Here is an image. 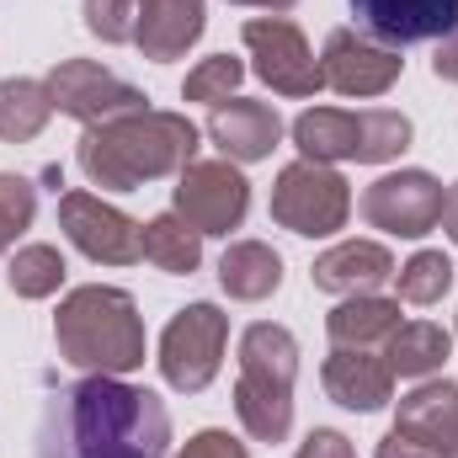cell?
I'll use <instances>...</instances> for the list:
<instances>
[{"mask_svg":"<svg viewBox=\"0 0 458 458\" xmlns=\"http://www.w3.org/2000/svg\"><path fill=\"white\" fill-rule=\"evenodd\" d=\"M38 458H171V411L144 384L86 373L43 405Z\"/></svg>","mask_w":458,"mask_h":458,"instance_id":"cell-1","label":"cell"},{"mask_svg":"<svg viewBox=\"0 0 458 458\" xmlns=\"http://www.w3.org/2000/svg\"><path fill=\"white\" fill-rule=\"evenodd\" d=\"M198 123L187 113H128L81 133V171L102 192H139L144 182L182 176L198 160Z\"/></svg>","mask_w":458,"mask_h":458,"instance_id":"cell-2","label":"cell"},{"mask_svg":"<svg viewBox=\"0 0 458 458\" xmlns=\"http://www.w3.org/2000/svg\"><path fill=\"white\" fill-rule=\"evenodd\" d=\"M54 342L70 368L123 378V373L144 368V315H139L133 293L107 288V283H86L59 304Z\"/></svg>","mask_w":458,"mask_h":458,"instance_id":"cell-3","label":"cell"},{"mask_svg":"<svg viewBox=\"0 0 458 458\" xmlns=\"http://www.w3.org/2000/svg\"><path fill=\"white\" fill-rule=\"evenodd\" d=\"M293 378H299V342L288 326L256 320L240 336V378H234V416L245 437L283 443L293 432Z\"/></svg>","mask_w":458,"mask_h":458,"instance_id":"cell-4","label":"cell"},{"mask_svg":"<svg viewBox=\"0 0 458 458\" xmlns=\"http://www.w3.org/2000/svg\"><path fill=\"white\" fill-rule=\"evenodd\" d=\"M293 144L304 160H320V165H342V160L384 165L411 149V117L389 107H368V113L310 107L293 117Z\"/></svg>","mask_w":458,"mask_h":458,"instance_id":"cell-5","label":"cell"},{"mask_svg":"<svg viewBox=\"0 0 458 458\" xmlns=\"http://www.w3.org/2000/svg\"><path fill=\"white\" fill-rule=\"evenodd\" d=\"M352 219V187L336 165H320V160H293L277 171V187H272V225L293 229L304 240H320V234H336Z\"/></svg>","mask_w":458,"mask_h":458,"instance_id":"cell-6","label":"cell"},{"mask_svg":"<svg viewBox=\"0 0 458 458\" xmlns=\"http://www.w3.org/2000/svg\"><path fill=\"white\" fill-rule=\"evenodd\" d=\"M225 342H229V315L219 304H187L171 315L165 336H160V373L176 394H203L219 368H225Z\"/></svg>","mask_w":458,"mask_h":458,"instance_id":"cell-7","label":"cell"},{"mask_svg":"<svg viewBox=\"0 0 458 458\" xmlns=\"http://www.w3.org/2000/svg\"><path fill=\"white\" fill-rule=\"evenodd\" d=\"M171 208L198 234H229L250 214V182L234 160H192L171 187Z\"/></svg>","mask_w":458,"mask_h":458,"instance_id":"cell-8","label":"cell"},{"mask_svg":"<svg viewBox=\"0 0 458 458\" xmlns=\"http://www.w3.org/2000/svg\"><path fill=\"white\" fill-rule=\"evenodd\" d=\"M59 229L97 267H133V261H144V225L128 219L113 203H102L97 192H64L59 198Z\"/></svg>","mask_w":458,"mask_h":458,"instance_id":"cell-9","label":"cell"},{"mask_svg":"<svg viewBox=\"0 0 458 458\" xmlns=\"http://www.w3.org/2000/svg\"><path fill=\"white\" fill-rule=\"evenodd\" d=\"M250 59H256V75L277 91V97H315L326 86L320 75V59L310 54L304 32L288 21V16H250L240 27Z\"/></svg>","mask_w":458,"mask_h":458,"instance_id":"cell-10","label":"cell"},{"mask_svg":"<svg viewBox=\"0 0 458 458\" xmlns=\"http://www.w3.org/2000/svg\"><path fill=\"white\" fill-rule=\"evenodd\" d=\"M43 86H48V97H54V113L75 117V123H86V128H102V123L128 117V113H144V102H149L139 86L117 81L113 70H102V64H91V59H64V64H54V75H48Z\"/></svg>","mask_w":458,"mask_h":458,"instance_id":"cell-11","label":"cell"},{"mask_svg":"<svg viewBox=\"0 0 458 458\" xmlns=\"http://www.w3.org/2000/svg\"><path fill=\"white\" fill-rule=\"evenodd\" d=\"M443 198L448 192L432 171H389L362 192V219L373 229H384V234L421 240L443 219Z\"/></svg>","mask_w":458,"mask_h":458,"instance_id":"cell-12","label":"cell"},{"mask_svg":"<svg viewBox=\"0 0 458 458\" xmlns=\"http://www.w3.org/2000/svg\"><path fill=\"white\" fill-rule=\"evenodd\" d=\"M320 75H326V86H331L336 97L368 102V97H384V91L400 86L405 59H400V48H384V43H373V38L357 32V27H336V32L326 38Z\"/></svg>","mask_w":458,"mask_h":458,"instance_id":"cell-13","label":"cell"},{"mask_svg":"<svg viewBox=\"0 0 458 458\" xmlns=\"http://www.w3.org/2000/svg\"><path fill=\"white\" fill-rule=\"evenodd\" d=\"M352 16L362 32L384 48L437 43L458 27V0H352Z\"/></svg>","mask_w":458,"mask_h":458,"instance_id":"cell-14","label":"cell"},{"mask_svg":"<svg viewBox=\"0 0 458 458\" xmlns=\"http://www.w3.org/2000/svg\"><path fill=\"white\" fill-rule=\"evenodd\" d=\"M208 139L225 149V160H234V165H256V160H267V155L277 149L283 117H277V107H267V102L229 97V102H219V107L208 113Z\"/></svg>","mask_w":458,"mask_h":458,"instance_id":"cell-15","label":"cell"},{"mask_svg":"<svg viewBox=\"0 0 458 458\" xmlns=\"http://www.w3.org/2000/svg\"><path fill=\"white\" fill-rule=\"evenodd\" d=\"M320 384L326 394L342 405V411H357V416H373L394 400V373L384 357L373 352H357V346H336L320 368Z\"/></svg>","mask_w":458,"mask_h":458,"instance_id":"cell-16","label":"cell"},{"mask_svg":"<svg viewBox=\"0 0 458 458\" xmlns=\"http://www.w3.org/2000/svg\"><path fill=\"white\" fill-rule=\"evenodd\" d=\"M394 256L378 245V240H342L331 245L326 256H315L310 277L320 293H336V299H357V293H378L389 277H394Z\"/></svg>","mask_w":458,"mask_h":458,"instance_id":"cell-17","label":"cell"},{"mask_svg":"<svg viewBox=\"0 0 458 458\" xmlns=\"http://www.w3.org/2000/svg\"><path fill=\"white\" fill-rule=\"evenodd\" d=\"M203 0H144L139 5V38L133 48L155 64L182 59L198 38H203Z\"/></svg>","mask_w":458,"mask_h":458,"instance_id":"cell-18","label":"cell"},{"mask_svg":"<svg viewBox=\"0 0 458 458\" xmlns=\"http://www.w3.org/2000/svg\"><path fill=\"white\" fill-rule=\"evenodd\" d=\"M219 288L240 304H261L283 288V256L261 240H234L219 256Z\"/></svg>","mask_w":458,"mask_h":458,"instance_id":"cell-19","label":"cell"},{"mask_svg":"<svg viewBox=\"0 0 458 458\" xmlns=\"http://www.w3.org/2000/svg\"><path fill=\"white\" fill-rule=\"evenodd\" d=\"M326 331L336 346H357V352H373L400 331V299H378V293H357L342 299L331 315H326Z\"/></svg>","mask_w":458,"mask_h":458,"instance_id":"cell-20","label":"cell"},{"mask_svg":"<svg viewBox=\"0 0 458 458\" xmlns=\"http://www.w3.org/2000/svg\"><path fill=\"white\" fill-rule=\"evenodd\" d=\"M394 427H400V432H411V437H421V443H432L437 458H443V443L454 437V427H458V384H454V378L416 384V389L400 400Z\"/></svg>","mask_w":458,"mask_h":458,"instance_id":"cell-21","label":"cell"},{"mask_svg":"<svg viewBox=\"0 0 458 458\" xmlns=\"http://www.w3.org/2000/svg\"><path fill=\"white\" fill-rule=\"evenodd\" d=\"M448 352H454V336H448L443 326L411 320V326H400V331L384 342V362H389L394 378H427V373H437V368L448 362Z\"/></svg>","mask_w":458,"mask_h":458,"instance_id":"cell-22","label":"cell"},{"mask_svg":"<svg viewBox=\"0 0 458 458\" xmlns=\"http://www.w3.org/2000/svg\"><path fill=\"white\" fill-rule=\"evenodd\" d=\"M144 261L160 267V272H171V277H187L203 261V234L171 208V214H160V219L144 225Z\"/></svg>","mask_w":458,"mask_h":458,"instance_id":"cell-23","label":"cell"},{"mask_svg":"<svg viewBox=\"0 0 458 458\" xmlns=\"http://www.w3.org/2000/svg\"><path fill=\"white\" fill-rule=\"evenodd\" d=\"M54 97L43 81H0V139L5 144H27L48 128Z\"/></svg>","mask_w":458,"mask_h":458,"instance_id":"cell-24","label":"cell"},{"mask_svg":"<svg viewBox=\"0 0 458 458\" xmlns=\"http://www.w3.org/2000/svg\"><path fill=\"white\" fill-rule=\"evenodd\" d=\"M64 272L70 267H64L59 245H21L5 267V283H11L16 299H48V293L64 288Z\"/></svg>","mask_w":458,"mask_h":458,"instance_id":"cell-25","label":"cell"},{"mask_svg":"<svg viewBox=\"0 0 458 458\" xmlns=\"http://www.w3.org/2000/svg\"><path fill=\"white\" fill-rule=\"evenodd\" d=\"M394 283H400V304H437L454 288V261L443 250H416L394 272Z\"/></svg>","mask_w":458,"mask_h":458,"instance_id":"cell-26","label":"cell"},{"mask_svg":"<svg viewBox=\"0 0 458 458\" xmlns=\"http://www.w3.org/2000/svg\"><path fill=\"white\" fill-rule=\"evenodd\" d=\"M245 81V64L240 59H229V54H214V59H203L192 75H187V86H182V97L187 102H208V107H219L234 97V86Z\"/></svg>","mask_w":458,"mask_h":458,"instance_id":"cell-27","label":"cell"},{"mask_svg":"<svg viewBox=\"0 0 458 458\" xmlns=\"http://www.w3.org/2000/svg\"><path fill=\"white\" fill-rule=\"evenodd\" d=\"M32 219H38V187L16 171H0V256L21 229H32Z\"/></svg>","mask_w":458,"mask_h":458,"instance_id":"cell-28","label":"cell"},{"mask_svg":"<svg viewBox=\"0 0 458 458\" xmlns=\"http://www.w3.org/2000/svg\"><path fill=\"white\" fill-rule=\"evenodd\" d=\"M139 5L144 0H86V32L102 43H133L139 38Z\"/></svg>","mask_w":458,"mask_h":458,"instance_id":"cell-29","label":"cell"},{"mask_svg":"<svg viewBox=\"0 0 458 458\" xmlns=\"http://www.w3.org/2000/svg\"><path fill=\"white\" fill-rule=\"evenodd\" d=\"M182 458H250V454H245V443H240V437H229V432H219V427H208V432L187 437Z\"/></svg>","mask_w":458,"mask_h":458,"instance_id":"cell-30","label":"cell"},{"mask_svg":"<svg viewBox=\"0 0 458 458\" xmlns=\"http://www.w3.org/2000/svg\"><path fill=\"white\" fill-rule=\"evenodd\" d=\"M293 458H352V443H346L342 432H331V427H315V432L299 443Z\"/></svg>","mask_w":458,"mask_h":458,"instance_id":"cell-31","label":"cell"},{"mask_svg":"<svg viewBox=\"0 0 458 458\" xmlns=\"http://www.w3.org/2000/svg\"><path fill=\"white\" fill-rule=\"evenodd\" d=\"M373 458H437V448H432V443H421V437H411V432H400V427H394V432H389V437H384V443H378V454Z\"/></svg>","mask_w":458,"mask_h":458,"instance_id":"cell-32","label":"cell"},{"mask_svg":"<svg viewBox=\"0 0 458 458\" xmlns=\"http://www.w3.org/2000/svg\"><path fill=\"white\" fill-rule=\"evenodd\" d=\"M432 75H437V81H448V86H458V27L448 32V38H437V54H432Z\"/></svg>","mask_w":458,"mask_h":458,"instance_id":"cell-33","label":"cell"},{"mask_svg":"<svg viewBox=\"0 0 458 458\" xmlns=\"http://www.w3.org/2000/svg\"><path fill=\"white\" fill-rule=\"evenodd\" d=\"M437 225H443V234L458 245V187H448V198H443V219H437Z\"/></svg>","mask_w":458,"mask_h":458,"instance_id":"cell-34","label":"cell"},{"mask_svg":"<svg viewBox=\"0 0 458 458\" xmlns=\"http://www.w3.org/2000/svg\"><path fill=\"white\" fill-rule=\"evenodd\" d=\"M229 5H256V11H293L299 0H229Z\"/></svg>","mask_w":458,"mask_h":458,"instance_id":"cell-35","label":"cell"},{"mask_svg":"<svg viewBox=\"0 0 458 458\" xmlns=\"http://www.w3.org/2000/svg\"><path fill=\"white\" fill-rule=\"evenodd\" d=\"M443 458H458V427H454V437L443 443Z\"/></svg>","mask_w":458,"mask_h":458,"instance_id":"cell-36","label":"cell"}]
</instances>
